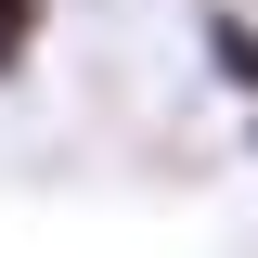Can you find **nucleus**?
<instances>
[{
	"instance_id": "nucleus-2",
	"label": "nucleus",
	"mask_w": 258,
	"mask_h": 258,
	"mask_svg": "<svg viewBox=\"0 0 258 258\" xmlns=\"http://www.w3.org/2000/svg\"><path fill=\"white\" fill-rule=\"evenodd\" d=\"M39 26H52V0H0V78L39 52Z\"/></svg>"
},
{
	"instance_id": "nucleus-1",
	"label": "nucleus",
	"mask_w": 258,
	"mask_h": 258,
	"mask_svg": "<svg viewBox=\"0 0 258 258\" xmlns=\"http://www.w3.org/2000/svg\"><path fill=\"white\" fill-rule=\"evenodd\" d=\"M207 52H220V78H245V103H258V26L245 13H207Z\"/></svg>"
}]
</instances>
